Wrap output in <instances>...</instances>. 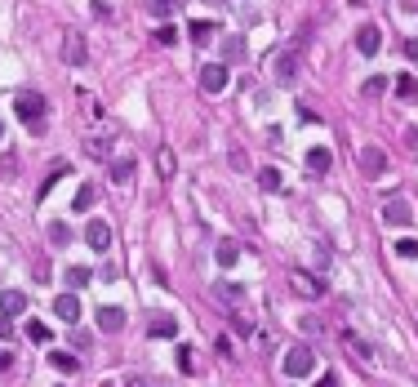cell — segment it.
Masks as SVG:
<instances>
[{"instance_id": "603a6c76", "label": "cell", "mask_w": 418, "mask_h": 387, "mask_svg": "<svg viewBox=\"0 0 418 387\" xmlns=\"http://www.w3.org/2000/svg\"><path fill=\"white\" fill-rule=\"evenodd\" d=\"M134 178V161H116L112 165V183H129Z\"/></svg>"}, {"instance_id": "30bf717a", "label": "cell", "mask_w": 418, "mask_h": 387, "mask_svg": "<svg viewBox=\"0 0 418 387\" xmlns=\"http://www.w3.org/2000/svg\"><path fill=\"white\" fill-rule=\"evenodd\" d=\"M98 330H103V334H120V330H125V312H120V307H98Z\"/></svg>"}, {"instance_id": "74e56055", "label": "cell", "mask_w": 418, "mask_h": 387, "mask_svg": "<svg viewBox=\"0 0 418 387\" xmlns=\"http://www.w3.org/2000/svg\"><path fill=\"white\" fill-rule=\"evenodd\" d=\"M0 370H9V352H0Z\"/></svg>"}, {"instance_id": "52a82bcc", "label": "cell", "mask_w": 418, "mask_h": 387, "mask_svg": "<svg viewBox=\"0 0 418 387\" xmlns=\"http://www.w3.org/2000/svg\"><path fill=\"white\" fill-rule=\"evenodd\" d=\"M298 50H303V41L294 45V50H285V54L276 58V80H280V85H289L294 76H298Z\"/></svg>"}, {"instance_id": "d6986e66", "label": "cell", "mask_w": 418, "mask_h": 387, "mask_svg": "<svg viewBox=\"0 0 418 387\" xmlns=\"http://www.w3.org/2000/svg\"><path fill=\"white\" fill-rule=\"evenodd\" d=\"M174 5H178V0H143V9H147L152 18H161V22L174 14Z\"/></svg>"}, {"instance_id": "44dd1931", "label": "cell", "mask_w": 418, "mask_h": 387, "mask_svg": "<svg viewBox=\"0 0 418 387\" xmlns=\"http://www.w3.org/2000/svg\"><path fill=\"white\" fill-rule=\"evenodd\" d=\"M361 94H365V98H383V94H387V80H383V76H370V80L361 85Z\"/></svg>"}, {"instance_id": "e575fe53", "label": "cell", "mask_w": 418, "mask_h": 387, "mask_svg": "<svg viewBox=\"0 0 418 387\" xmlns=\"http://www.w3.org/2000/svg\"><path fill=\"white\" fill-rule=\"evenodd\" d=\"M14 169H18L14 156H5V161H0V174H5V178H14Z\"/></svg>"}, {"instance_id": "7a4b0ae2", "label": "cell", "mask_w": 418, "mask_h": 387, "mask_svg": "<svg viewBox=\"0 0 418 387\" xmlns=\"http://www.w3.org/2000/svg\"><path fill=\"white\" fill-rule=\"evenodd\" d=\"M316 370V352L312 347H289L285 352V379H307Z\"/></svg>"}, {"instance_id": "e0dca14e", "label": "cell", "mask_w": 418, "mask_h": 387, "mask_svg": "<svg viewBox=\"0 0 418 387\" xmlns=\"http://www.w3.org/2000/svg\"><path fill=\"white\" fill-rule=\"evenodd\" d=\"M63 281H67L71 289H80V285H89V281H94V272H89V268H80V263H71V268L63 272Z\"/></svg>"}, {"instance_id": "ab89813d", "label": "cell", "mask_w": 418, "mask_h": 387, "mask_svg": "<svg viewBox=\"0 0 418 387\" xmlns=\"http://www.w3.org/2000/svg\"><path fill=\"white\" fill-rule=\"evenodd\" d=\"M0 138H5V125H0Z\"/></svg>"}, {"instance_id": "6da1fadb", "label": "cell", "mask_w": 418, "mask_h": 387, "mask_svg": "<svg viewBox=\"0 0 418 387\" xmlns=\"http://www.w3.org/2000/svg\"><path fill=\"white\" fill-rule=\"evenodd\" d=\"M14 112H18V120H22L27 129H41V125H45V98H41V94H31V89L14 98Z\"/></svg>"}, {"instance_id": "f35d334b", "label": "cell", "mask_w": 418, "mask_h": 387, "mask_svg": "<svg viewBox=\"0 0 418 387\" xmlns=\"http://www.w3.org/2000/svg\"><path fill=\"white\" fill-rule=\"evenodd\" d=\"M129 387H152V383H143V379H138V383H129Z\"/></svg>"}, {"instance_id": "8d00e7d4", "label": "cell", "mask_w": 418, "mask_h": 387, "mask_svg": "<svg viewBox=\"0 0 418 387\" xmlns=\"http://www.w3.org/2000/svg\"><path fill=\"white\" fill-rule=\"evenodd\" d=\"M316 387H338V383H334V374H325V379H321V383H316Z\"/></svg>"}, {"instance_id": "3957f363", "label": "cell", "mask_w": 418, "mask_h": 387, "mask_svg": "<svg viewBox=\"0 0 418 387\" xmlns=\"http://www.w3.org/2000/svg\"><path fill=\"white\" fill-rule=\"evenodd\" d=\"M227 80H231L227 63H209V67H201V89H205V94H223Z\"/></svg>"}, {"instance_id": "9c48e42d", "label": "cell", "mask_w": 418, "mask_h": 387, "mask_svg": "<svg viewBox=\"0 0 418 387\" xmlns=\"http://www.w3.org/2000/svg\"><path fill=\"white\" fill-rule=\"evenodd\" d=\"M54 316L67 321V325H76V321H80V298H76V294H58V298H54Z\"/></svg>"}, {"instance_id": "d6a6232c", "label": "cell", "mask_w": 418, "mask_h": 387, "mask_svg": "<svg viewBox=\"0 0 418 387\" xmlns=\"http://www.w3.org/2000/svg\"><path fill=\"white\" fill-rule=\"evenodd\" d=\"M178 370H182V374H192V370H196V360H192V347H178Z\"/></svg>"}, {"instance_id": "f1b7e54d", "label": "cell", "mask_w": 418, "mask_h": 387, "mask_svg": "<svg viewBox=\"0 0 418 387\" xmlns=\"http://www.w3.org/2000/svg\"><path fill=\"white\" fill-rule=\"evenodd\" d=\"M89 205H94V187L85 183V187L76 191V200H71V210H89Z\"/></svg>"}, {"instance_id": "8992f818", "label": "cell", "mask_w": 418, "mask_h": 387, "mask_svg": "<svg viewBox=\"0 0 418 387\" xmlns=\"http://www.w3.org/2000/svg\"><path fill=\"white\" fill-rule=\"evenodd\" d=\"M356 50H361L365 58H374L378 50H383V31H378V27H374V22H365V27H361V31H356Z\"/></svg>"}, {"instance_id": "7c38bea8", "label": "cell", "mask_w": 418, "mask_h": 387, "mask_svg": "<svg viewBox=\"0 0 418 387\" xmlns=\"http://www.w3.org/2000/svg\"><path fill=\"white\" fill-rule=\"evenodd\" d=\"M0 312H5V316H22V312H27V294H22V289H5V294H0Z\"/></svg>"}, {"instance_id": "ffe728a7", "label": "cell", "mask_w": 418, "mask_h": 387, "mask_svg": "<svg viewBox=\"0 0 418 387\" xmlns=\"http://www.w3.org/2000/svg\"><path fill=\"white\" fill-rule=\"evenodd\" d=\"M214 289H218V298H227V303H240L245 298V285H236V281H218Z\"/></svg>"}, {"instance_id": "d590c367", "label": "cell", "mask_w": 418, "mask_h": 387, "mask_svg": "<svg viewBox=\"0 0 418 387\" xmlns=\"http://www.w3.org/2000/svg\"><path fill=\"white\" fill-rule=\"evenodd\" d=\"M5 338H14V325H9V316H0V343Z\"/></svg>"}, {"instance_id": "836d02e7", "label": "cell", "mask_w": 418, "mask_h": 387, "mask_svg": "<svg viewBox=\"0 0 418 387\" xmlns=\"http://www.w3.org/2000/svg\"><path fill=\"white\" fill-rule=\"evenodd\" d=\"M156 41H161V45H174V41H178V31H174V27H169V22H165V27L156 31Z\"/></svg>"}, {"instance_id": "4dcf8cb0", "label": "cell", "mask_w": 418, "mask_h": 387, "mask_svg": "<svg viewBox=\"0 0 418 387\" xmlns=\"http://www.w3.org/2000/svg\"><path fill=\"white\" fill-rule=\"evenodd\" d=\"M396 94H401V98H418V85H414V76H401V80H396Z\"/></svg>"}, {"instance_id": "4316f807", "label": "cell", "mask_w": 418, "mask_h": 387, "mask_svg": "<svg viewBox=\"0 0 418 387\" xmlns=\"http://www.w3.org/2000/svg\"><path fill=\"white\" fill-rule=\"evenodd\" d=\"M49 240H54V245H67V240H71V227H67V223H49Z\"/></svg>"}, {"instance_id": "8fae6325", "label": "cell", "mask_w": 418, "mask_h": 387, "mask_svg": "<svg viewBox=\"0 0 418 387\" xmlns=\"http://www.w3.org/2000/svg\"><path fill=\"white\" fill-rule=\"evenodd\" d=\"M294 289H298L303 298H321L325 294V281H316L312 272H294Z\"/></svg>"}, {"instance_id": "484cf974", "label": "cell", "mask_w": 418, "mask_h": 387, "mask_svg": "<svg viewBox=\"0 0 418 387\" xmlns=\"http://www.w3.org/2000/svg\"><path fill=\"white\" fill-rule=\"evenodd\" d=\"M258 183L267 191H280V169H258Z\"/></svg>"}, {"instance_id": "ac0fdd59", "label": "cell", "mask_w": 418, "mask_h": 387, "mask_svg": "<svg viewBox=\"0 0 418 387\" xmlns=\"http://www.w3.org/2000/svg\"><path fill=\"white\" fill-rule=\"evenodd\" d=\"M187 31H192V45H209V41H214V31H218V27H214V22H205V18H201V22H192Z\"/></svg>"}, {"instance_id": "5b68a950", "label": "cell", "mask_w": 418, "mask_h": 387, "mask_svg": "<svg viewBox=\"0 0 418 387\" xmlns=\"http://www.w3.org/2000/svg\"><path fill=\"white\" fill-rule=\"evenodd\" d=\"M414 214H410V200H401V196H391V200H383V223L387 227H405Z\"/></svg>"}, {"instance_id": "cb8c5ba5", "label": "cell", "mask_w": 418, "mask_h": 387, "mask_svg": "<svg viewBox=\"0 0 418 387\" xmlns=\"http://www.w3.org/2000/svg\"><path fill=\"white\" fill-rule=\"evenodd\" d=\"M27 338L31 343H49V325L45 321H27Z\"/></svg>"}, {"instance_id": "ba28073f", "label": "cell", "mask_w": 418, "mask_h": 387, "mask_svg": "<svg viewBox=\"0 0 418 387\" xmlns=\"http://www.w3.org/2000/svg\"><path fill=\"white\" fill-rule=\"evenodd\" d=\"M356 161H361V169H365L370 178H378V174L387 169V152H383V147H361V156H356Z\"/></svg>"}, {"instance_id": "d4e9b609", "label": "cell", "mask_w": 418, "mask_h": 387, "mask_svg": "<svg viewBox=\"0 0 418 387\" xmlns=\"http://www.w3.org/2000/svg\"><path fill=\"white\" fill-rule=\"evenodd\" d=\"M49 360H54V370H63V374H76V370H80V365H76V356H67V352H54Z\"/></svg>"}, {"instance_id": "277c9868", "label": "cell", "mask_w": 418, "mask_h": 387, "mask_svg": "<svg viewBox=\"0 0 418 387\" xmlns=\"http://www.w3.org/2000/svg\"><path fill=\"white\" fill-rule=\"evenodd\" d=\"M85 245H89L94 254H107V245H112V227H107L103 219H89L85 223Z\"/></svg>"}, {"instance_id": "2e32d148", "label": "cell", "mask_w": 418, "mask_h": 387, "mask_svg": "<svg viewBox=\"0 0 418 387\" xmlns=\"http://www.w3.org/2000/svg\"><path fill=\"white\" fill-rule=\"evenodd\" d=\"M214 258H218V268H236V258H240V249H236V240H218V249H214Z\"/></svg>"}, {"instance_id": "7402d4cb", "label": "cell", "mask_w": 418, "mask_h": 387, "mask_svg": "<svg viewBox=\"0 0 418 387\" xmlns=\"http://www.w3.org/2000/svg\"><path fill=\"white\" fill-rule=\"evenodd\" d=\"M391 249H396L401 258H418V240H414V236H401V240H396Z\"/></svg>"}, {"instance_id": "f546056e", "label": "cell", "mask_w": 418, "mask_h": 387, "mask_svg": "<svg viewBox=\"0 0 418 387\" xmlns=\"http://www.w3.org/2000/svg\"><path fill=\"white\" fill-rule=\"evenodd\" d=\"M156 165H161V174L169 178V174H174V152H169V147H161V152H156Z\"/></svg>"}, {"instance_id": "83f0119b", "label": "cell", "mask_w": 418, "mask_h": 387, "mask_svg": "<svg viewBox=\"0 0 418 387\" xmlns=\"http://www.w3.org/2000/svg\"><path fill=\"white\" fill-rule=\"evenodd\" d=\"M112 143H116V138H89V156H98V161H103V156H112Z\"/></svg>"}, {"instance_id": "5bb4252c", "label": "cell", "mask_w": 418, "mask_h": 387, "mask_svg": "<svg viewBox=\"0 0 418 387\" xmlns=\"http://www.w3.org/2000/svg\"><path fill=\"white\" fill-rule=\"evenodd\" d=\"M307 169H312V174H329V169H334V152H329V147H312V152H307Z\"/></svg>"}, {"instance_id": "9a60e30c", "label": "cell", "mask_w": 418, "mask_h": 387, "mask_svg": "<svg viewBox=\"0 0 418 387\" xmlns=\"http://www.w3.org/2000/svg\"><path fill=\"white\" fill-rule=\"evenodd\" d=\"M147 334H152V338H174L178 321L174 316H152V321H147Z\"/></svg>"}, {"instance_id": "1f68e13d", "label": "cell", "mask_w": 418, "mask_h": 387, "mask_svg": "<svg viewBox=\"0 0 418 387\" xmlns=\"http://www.w3.org/2000/svg\"><path fill=\"white\" fill-rule=\"evenodd\" d=\"M223 54H227V58H240V54H245L240 36H227V41H223Z\"/></svg>"}, {"instance_id": "4fadbf2b", "label": "cell", "mask_w": 418, "mask_h": 387, "mask_svg": "<svg viewBox=\"0 0 418 387\" xmlns=\"http://www.w3.org/2000/svg\"><path fill=\"white\" fill-rule=\"evenodd\" d=\"M63 58H67V67H80V63H85V41H80V31H67Z\"/></svg>"}]
</instances>
